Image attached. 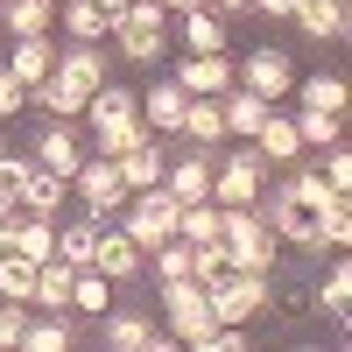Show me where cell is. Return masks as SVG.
I'll return each mask as SVG.
<instances>
[{
	"mask_svg": "<svg viewBox=\"0 0 352 352\" xmlns=\"http://www.w3.org/2000/svg\"><path fill=\"white\" fill-rule=\"evenodd\" d=\"M289 352H324V345H289Z\"/></svg>",
	"mask_w": 352,
	"mask_h": 352,
	"instance_id": "cell-48",
	"label": "cell"
},
{
	"mask_svg": "<svg viewBox=\"0 0 352 352\" xmlns=\"http://www.w3.org/2000/svg\"><path fill=\"white\" fill-rule=\"evenodd\" d=\"M0 155H8V134H0Z\"/></svg>",
	"mask_w": 352,
	"mask_h": 352,
	"instance_id": "cell-49",
	"label": "cell"
},
{
	"mask_svg": "<svg viewBox=\"0 0 352 352\" xmlns=\"http://www.w3.org/2000/svg\"><path fill=\"white\" fill-rule=\"evenodd\" d=\"M162 317H169V338H197L212 331V296H204V282H162Z\"/></svg>",
	"mask_w": 352,
	"mask_h": 352,
	"instance_id": "cell-10",
	"label": "cell"
},
{
	"mask_svg": "<svg viewBox=\"0 0 352 352\" xmlns=\"http://www.w3.org/2000/svg\"><path fill=\"white\" fill-rule=\"evenodd\" d=\"M296 134L303 148H331V141H345V113H296Z\"/></svg>",
	"mask_w": 352,
	"mask_h": 352,
	"instance_id": "cell-36",
	"label": "cell"
},
{
	"mask_svg": "<svg viewBox=\"0 0 352 352\" xmlns=\"http://www.w3.org/2000/svg\"><path fill=\"white\" fill-rule=\"evenodd\" d=\"M8 212H21V204H14V155H0V219Z\"/></svg>",
	"mask_w": 352,
	"mask_h": 352,
	"instance_id": "cell-42",
	"label": "cell"
},
{
	"mask_svg": "<svg viewBox=\"0 0 352 352\" xmlns=\"http://www.w3.org/2000/svg\"><path fill=\"white\" fill-rule=\"evenodd\" d=\"M317 176H324L331 190L352 197V148H345V141H331V148H324V169H317Z\"/></svg>",
	"mask_w": 352,
	"mask_h": 352,
	"instance_id": "cell-39",
	"label": "cell"
},
{
	"mask_svg": "<svg viewBox=\"0 0 352 352\" xmlns=\"http://www.w3.org/2000/svg\"><path fill=\"white\" fill-rule=\"evenodd\" d=\"M219 113H226V134L254 141V134H261V120H268V99H254V92H240V85H232V92L219 99Z\"/></svg>",
	"mask_w": 352,
	"mask_h": 352,
	"instance_id": "cell-29",
	"label": "cell"
},
{
	"mask_svg": "<svg viewBox=\"0 0 352 352\" xmlns=\"http://www.w3.org/2000/svg\"><path fill=\"white\" fill-rule=\"evenodd\" d=\"M56 50H64V43H56V36H21L8 56H0V64H8V78L21 85V92H28V85H43L50 71H56Z\"/></svg>",
	"mask_w": 352,
	"mask_h": 352,
	"instance_id": "cell-16",
	"label": "cell"
},
{
	"mask_svg": "<svg viewBox=\"0 0 352 352\" xmlns=\"http://www.w3.org/2000/svg\"><path fill=\"white\" fill-rule=\"evenodd\" d=\"M71 345H78V331L64 324V310H43V317H28V331H21L14 352H71Z\"/></svg>",
	"mask_w": 352,
	"mask_h": 352,
	"instance_id": "cell-27",
	"label": "cell"
},
{
	"mask_svg": "<svg viewBox=\"0 0 352 352\" xmlns=\"http://www.w3.org/2000/svg\"><path fill=\"white\" fill-rule=\"evenodd\" d=\"M240 92H254V99H268V106H282L289 92H296V64H289V50H275V43H261L254 56H240Z\"/></svg>",
	"mask_w": 352,
	"mask_h": 352,
	"instance_id": "cell-7",
	"label": "cell"
},
{
	"mask_svg": "<svg viewBox=\"0 0 352 352\" xmlns=\"http://www.w3.org/2000/svg\"><path fill=\"white\" fill-rule=\"evenodd\" d=\"M56 78H71L78 92H99V85H106V56H99V43H64V50H56Z\"/></svg>",
	"mask_w": 352,
	"mask_h": 352,
	"instance_id": "cell-22",
	"label": "cell"
},
{
	"mask_svg": "<svg viewBox=\"0 0 352 352\" xmlns=\"http://www.w3.org/2000/svg\"><path fill=\"white\" fill-rule=\"evenodd\" d=\"M92 268L106 275V282H141V268H148V254H141L134 240H127V232L120 226H99V247H92Z\"/></svg>",
	"mask_w": 352,
	"mask_h": 352,
	"instance_id": "cell-13",
	"label": "cell"
},
{
	"mask_svg": "<svg viewBox=\"0 0 352 352\" xmlns=\"http://www.w3.org/2000/svg\"><path fill=\"white\" fill-rule=\"evenodd\" d=\"M85 99L92 92H78L71 78H43V85H28V113H50V120H85Z\"/></svg>",
	"mask_w": 352,
	"mask_h": 352,
	"instance_id": "cell-20",
	"label": "cell"
},
{
	"mask_svg": "<svg viewBox=\"0 0 352 352\" xmlns=\"http://www.w3.org/2000/svg\"><path fill=\"white\" fill-rule=\"evenodd\" d=\"M162 8H169V14H197L204 0H162Z\"/></svg>",
	"mask_w": 352,
	"mask_h": 352,
	"instance_id": "cell-47",
	"label": "cell"
},
{
	"mask_svg": "<svg viewBox=\"0 0 352 352\" xmlns=\"http://www.w3.org/2000/svg\"><path fill=\"white\" fill-rule=\"evenodd\" d=\"M296 8H303V0H254V14H268V21H289Z\"/></svg>",
	"mask_w": 352,
	"mask_h": 352,
	"instance_id": "cell-43",
	"label": "cell"
},
{
	"mask_svg": "<svg viewBox=\"0 0 352 352\" xmlns=\"http://www.w3.org/2000/svg\"><path fill=\"white\" fill-rule=\"evenodd\" d=\"M176 134H184L190 148H219V141H226V113H219V99H190Z\"/></svg>",
	"mask_w": 352,
	"mask_h": 352,
	"instance_id": "cell-25",
	"label": "cell"
},
{
	"mask_svg": "<svg viewBox=\"0 0 352 352\" xmlns=\"http://www.w3.org/2000/svg\"><path fill=\"white\" fill-rule=\"evenodd\" d=\"M0 232H8V254H21V261H56V219H43V212H8Z\"/></svg>",
	"mask_w": 352,
	"mask_h": 352,
	"instance_id": "cell-14",
	"label": "cell"
},
{
	"mask_svg": "<svg viewBox=\"0 0 352 352\" xmlns=\"http://www.w3.org/2000/svg\"><path fill=\"white\" fill-rule=\"evenodd\" d=\"M141 352H184V338H169V331H155V338L141 345Z\"/></svg>",
	"mask_w": 352,
	"mask_h": 352,
	"instance_id": "cell-45",
	"label": "cell"
},
{
	"mask_svg": "<svg viewBox=\"0 0 352 352\" xmlns=\"http://www.w3.org/2000/svg\"><path fill=\"white\" fill-rule=\"evenodd\" d=\"M261 190H268V162H261L254 148L212 155V204H226V212H254Z\"/></svg>",
	"mask_w": 352,
	"mask_h": 352,
	"instance_id": "cell-5",
	"label": "cell"
},
{
	"mask_svg": "<svg viewBox=\"0 0 352 352\" xmlns=\"http://www.w3.org/2000/svg\"><path fill=\"white\" fill-rule=\"evenodd\" d=\"M99 226H106V219H78V226H56V261H64V268H92Z\"/></svg>",
	"mask_w": 352,
	"mask_h": 352,
	"instance_id": "cell-30",
	"label": "cell"
},
{
	"mask_svg": "<svg viewBox=\"0 0 352 352\" xmlns=\"http://www.w3.org/2000/svg\"><path fill=\"white\" fill-rule=\"evenodd\" d=\"M184 106H190V92L169 71H155V85L141 92V127H148V134H176V127H184Z\"/></svg>",
	"mask_w": 352,
	"mask_h": 352,
	"instance_id": "cell-15",
	"label": "cell"
},
{
	"mask_svg": "<svg viewBox=\"0 0 352 352\" xmlns=\"http://www.w3.org/2000/svg\"><path fill=\"white\" fill-rule=\"evenodd\" d=\"M169 21H176V14L162 8V0H134V8L106 28V43L120 50V64H148V71H155L162 56H169Z\"/></svg>",
	"mask_w": 352,
	"mask_h": 352,
	"instance_id": "cell-1",
	"label": "cell"
},
{
	"mask_svg": "<svg viewBox=\"0 0 352 352\" xmlns=\"http://www.w3.org/2000/svg\"><path fill=\"white\" fill-rule=\"evenodd\" d=\"M85 155H92V148H85L78 120H50V127L36 134V162H43V169H56V176H71Z\"/></svg>",
	"mask_w": 352,
	"mask_h": 352,
	"instance_id": "cell-17",
	"label": "cell"
},
{
	"mask_svg": "<svg viewBox=\"0 0 352 352\" xmlns=\"http://www.w3.org/2000/svg\"><path fill=\"white\" fill-rule=\"evenodd\" d=\"M275 261H282V240H275V226L261 219V204L254 212H226V268L275 275Z\"/></svg>",
	"mask_w": 352,
	"mask_h": 352,
	"instance_id": "cell-3",
	"label": "cell"
},
{
	"mask_svg": "<svg viewBox=\"0 0 352 352\" xmlns=\"http://www.w3.org/2000/svg\"><path fill=\"white\" fill-rule=\"evenodd\" d=\"M247 345H254L247 331H232V324H212V331H197L184 352H247Z\"/></svg>",
	"mask_w": 352,
	"mask_h": 352,
	"instance_id": "cell-38",
	"label": "cell"
},
{
	"mask_svg": "<svg viewBox=\"0 0 352 352\" xmlns=\"http://www.w3.org/2000/svg\"><path fill=\"white\" fill-rule=\"evenodd\" d=\"M310 303H317V310H324L331 324L345 331V317H352V261H345V254L331 261V275H317V289H310Z\"/></svg>",
	"mask_w": 352,
	"mask_h": 352,
	"instance_id": "cell-21",
	"label": "cell"
},
{
	"mask_svg": "<svg viewBox=\"0 0 352 352\" xmlns=\"http://www.w3.org/2000/svg\"><path fill=\"white\" fill-rule=\"evenodd\" d=\"M169 78L184 85L190 99H226L232 85H240V71H232V56H226V50H212V56H176Z\"/></svg>",
	"mask_w": 352,
	"mask_h": 352,
	"instance_id": "cell-9",
	"label": "cell"
},
{
	"mask_svg": "<svg viewBox=\"0 0 352 352\" xmlns=\"http://www.w3.org/2000/svg\"><path fill=\"white\" fill-rule=\"evenodd\" d=\"M289 21H296L310 43H345L352 36V8H345V0H303Z\"/></svg>",
	"mask_w": 352,
	"mask_h": 352,
	"instance_id": "cell-18",
	"label": "cell"
},
{
	"mask_svg": "<svg viewBox=\"0 0 352 352\" xmlns=\"http://www.w3.org/2000/svg\"><path fill=\"white\" fill-rule=\"evenodd\" d=\"M127 8H134V0H99V14H106V21H120Z\"/></svg>",
	"mask_w": 352,
	"mask_h": 352,
	"instance_id": "cell-46",
	"label": "cell"
},
{
	"mask_svg": "<svg viewBox=\"0 0 352 352\" xmlns=\"http://www.w3.org/2000/svg\"><path fill=\"white\" fill-rule=\"evenodd\" d=\"M71 190L85 204V219H120V204H127V184H120V169H113L106 155H85L71 169Z\"/></svg>",
	"mask_w": 352,
	"mask_h": 352,
	"instance_id": "cell-6",
	"label": "cell"
},
{
	"mask_svg": "<svg viewBox=\"0 0 352 352\" xmlns=\"http://www.w3.org/2000/svg\"><path fill=\"white\" fill-rule=\"evenodd\" d=\"M56 21H64V36L71 43H106V14H99V0H56Z\"/></svg>",
	"mask_w": 352,
	"mask_h": 352,
	"instance_id": "cell-28",
	"label": "cell"
},
{
	"mask_svg": "<svg viewBox=\"0 0 352 352\" xmlns=\"http://www.w3.org/2000/svg\"><path fill=\"white\" fill-rule=\"evenodd\" d=\"M204 296H212V324L247 331L254 317L275 303V275H240V268H219L212 282H204Z\"/></svg>",
	"mask_w": 352,
	"mask_h": 352,
	"instance_id": "cell-2",
	"label": "cell"
},
{
	"mask_svg": "<svg viewBox=\"0 0 352 352\" xmlns=\"http://www.w3.org/2000/svg\"><path fill=\"white\" fill-rule=\"evenodd\" d=\"M28 317H36L28 303H0V352H14V345H21V331H28Z\"/></svg>",
	"mask_w": 352,
	"mask_h": 352,
	"instance_id": "cell-40",
	"label": "cell"
},
{
	"mask_svg": "<svg viewBox=\"0 0 352 352\" xmlns=\"http://www.w3.org/2000/svg\"><path fill=\"white\" fill-rule=\"evenodd\" d=\"M0 254H8V232H0Z\"/></svg>",
	"mask_w": 352,
	"mask_h": 352,
	"instance_id": "cell-50",
	"label": "cell"
},
{
	"mask_svg": "<svg viewBox=\"0 0 352 352\" xmlns=\"http://www.w3.org/2000/svg\"><path fill=\"white\" fill-rule=\"evenodd\" d=\"M64 197H71V176L43 169L36 155H14V204H21V212H43V219H56V212H64Z\"/></svg>",
	"mask_w": 352,
	"mask_h": 352,
	"instance_id": "cell-8",
	"label": "cell"
},
{
	"mask_svg": "<svg viewBox=\"0 0 352 352\" xmlns=\"http://www.w3.org/2000/svg\"><path fill=\"white\" fill-rule=\"evenodd\" d=\"M247 148L268 162V169H296L303 162V134H296V113H282V106H268V120H261V134L247 141Z\"/></svg>",
	"mask_w": 352,
	"mask_h": 352,
	"instance_id": "cell-12",
	"label": "cell"
},
{
	"mask_svg": "<svg viewBox=\"0 0 352 352\" xmlns=\"http://www.w3.org/2000/svg\"><path fill=\"white\" fill-rule=\"evenodd\" d=\"M296 99H303V113H345V106H352V92H345L338 71H310V78H296Z\"/></svg>",
	"mask_w": 352,
	"mask_h": 352,
	"instance_id": "cell-24",
	"label": "cell"
},
{
	"mask_svg": "<svg viewBox=\"0 0 352 352\" xmlns=\"http://www.w3.org/2000/svg\"><path fill=\"white\" fill-rule=\"evenodd\" d=\"M261 197H268V212H261V219L275 226V240H282V247H310V254H317V212H310V204H303V197H289L282 184H275V190H261Z\"/></svg>",
	"mask_w": 352,
	"mask_h": 352,
	"instance_id": "cell-11",
	"label": "cell"
},
{
	"mask_svg": "<svg viewBox=\"0 0 352 352\" xmlns=\"http://www.w3.org/2000/svg\"><path fill=\"white\" fill-rule=\"evenodd\" d=\"M247 352H261V345H247Z\"/></svg>",
	"mask_w": 352,
	"mask_h": 352,
	"instance_id": "cell-51",
	"label": "cell"
},
{
	"mask_svg": "<svg viewBox=\"0 0 352 352\" xmlns=\"http://www.w3.org/2000/svg\"><path fill=\"white\" fill-rule=\"evenodd\" d=\"M148 261H155V282H190V240H162Z\"/></svg>",
	"mask_w": 352,
	"mask_h": 352,
	"instance_id": "cell-37",
	"label": "cell"
},
{
	"mask_svg": "<svg viewBox=\"0 0 352 352\" xmlns=\"http://www.w3.org/2000/svg\"><path fill=\"white\" fill-rule=\"evenodd\" d=\"M148 338H155V324H148L141 310H106V331H99L106 352H141Z\"/></svg>",
	"mask_w": 352,
	"mask_h": 352,
	"instance_id": "cell-26",
	"label": "cell"
},
{
	"mask_svg": "<svg viewBox=\"0 0 352 352\" xmlns=\"http://www.w3.org/2000/svg\"><path fill=\"white\" fill-rule=\"evenodd\" d=\"M204 8H212L219 21H232V14H254V0H204Z\"/></svg>",
	"mask_w": 352,
	"mask_h": 352,
	"instance_id": "cell-44",
	"label": "cell"
},
{
	"mask_svg": "<svg viewBox=\"0 0 352 352\" xmlns=\"http://www.w3.org/2000/svg\"><path fill=\"white\" fill-rule=\"evenodd\" d=\"M113 169H120L127 197H134V190H155V184H162V169H169V148H162V134H148L141 148H127V155L113 162Z\"/></svg>",
	"mask_w": 352,
	"mask_h": 352,
	"instance_id": "cell-19",
	"label": "cell"
},
{
	"mask_svg": "<svg viewBox=\"0 0 352 352\" xmlns=\"http://www.w3.org/2000/svg\"><path fill=\"white\" fill-rule=\"evenodd\" d=\"M113 303V282L99 275V268H78V282H71V310H85V317H99Z\"/></svg>",
	"mask_w": 352,
	"mask_h": 352,
	"instance_id": "cell-35",
	"label": "cell"
},
{
	"mask_svg": "<svg viewBox=\"0 0 352 352\" xmlns=\"http://www.w3.org/2000/svg\"><path fill=\"white\" fill-rule=\"evenodd\" d=\"M176 21H184V56H212V50H226V21H219L212 8L176 14Z\"/></svg>",
	"mask_w": 352,
	"mask_h": 352,
	"instance_id": "cell-33",
	"label": "cell"
},
{
	"mask_svg": "<svg viewBox=\"0 0 352 352\" xmlns=\"http://www.w3.org/2000/svg\"><path fill=\"white\" fill-rule=\"evenodd\" d=\"M345 254L352 247V197H324V212H317V254Z\"/></svg>",
	"mask_w": 352,
	"mask_h": 352,
	"instance_id": "cell-32",
	"label": "cell"
},
{
	"mask_svg": "<svg viewBox=\"0 0 352 352\" xmlns=\"http://www.w3.org/2000/svg\"><path fill=\"white\" fill-rule=\"evenodd\" d=\"M36 268H43V261L0 254V303H28V310H36Z\"/></svg>",
	"mask_w": 352,
	"mask_h": 352,
	"instance_id": "cell-31",
	"label": "cell"
},
{
	"mask_svg": "<svg viewBox=\"0 0 352 352\" xmlns=\"http://www.w3.org/2000/svg\"><path fill=\"white\" fill-rule=\"evenodd\" d=\"M14 113H28V92L8 78V64H0V120H14Z\"/></svg>",
	"mask_w": 352,
	"mask_h": 352,
	"instance_id": "cell-41",
	"label": "cell"
},
{
	"mask_svg": "<svg viewBox=\"0 0 352 352\" xmlns=\"http://www.w3.org/2000/svg\"><path fill=\"white\" fill-rule=\"evenodd\" d=\"M176 212H184V204H176V197L155 184V190H134V197L120 204V219H113V226H120L141 254H155L162 240H176Z\"/></svg>",
	"mask_w": 352,
	"mask_h": 352,
	"instance_id": "cell-4",
	"label": "cell"
},
{
	"mask_svg": "<svg viewBox=\"0 0 352 352\" xmlns=\"http://www.w3.org/2000/svg\"><path fill=\"white\" fill-rule=\"evenodd\" d=\"M71 282H78V268L43 261V268H36V310H71Z\"/></svg>",
	"mask_w": 352,
	"mask_h": 352,
	"instance_id": "cell-34",
	"label": "cell"
},
{
	"mask_svg": "<svg viewBox=\"0 0 352 352\" xmlns=\"http://www.w3.org/2000/svg\"><path fill=\"white\" fill-rule=\"evenodd\" d=\"M0 28L21 43V36H50L56 28V0H0Z\"/></svg>",
	"mask_w": 352,
	"mask_h": 352,
	"instance_id": "cell-23",
	"label": "cell"
}]
</instances>
